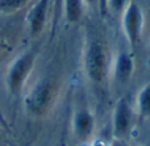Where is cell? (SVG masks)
<instances>
[{
    "label": "cell",
    "mask_w": 150,
    "mask_h": 146,
    "mask_svg": "<svg viewBox=\"0 0 150 146\" xmlns=\"http://www.w3.org/2000/svg\"><path fill=\"white\" fill-rule=\"evenodd\" d=\"M32 0H0V13L3 15H13L18 11L24 9Z\"/></svg>",
    "instance_id": "11"
},
{
    "label": "cell",
    "mask_w": 150,
    "mask_h": 146,
    "mask_svg": "<svg viewBox=\"0 0 150 146\" xmlns=\"http://www.w3.org/2000/svg\"><path fill=\"white\" fill-rule=\"evenodd\" d=\"M136 107L140 116L150 117V83L145 84L138 91L137 97H136Z\"/></svg>",
    "instance_id": "10"
},
{
    "label": "cell",
    "mask_w": 150,
    "mask_h": 146,
    "mask_svg": "<svg viewBox=\"0 0 150 146\" xmlns=\"http://www.w3.org/2000/svg\"><path fill=\"white\" fill-rule=\"evenodd\" d=\"M134 71V61L129 53H120L116 55L111 65V73L120 83H125L130 79Z\"/></svg>",
    "instance_id": "8"
},
{
    "label": "cell",
    "mask_w": 150,
    "mask_h": 146,
    "mask_svg": "<svg viewBox=\"0 0 150 146\" xmlns=\"http://www.w3.org/2000/svg\"><path fill=\"white\" fill-rule=\"evenodd\" d=\"M132 109L127 99H120L117 102L112 117V133L115 138L122 140L132 129Z\"/></svg>",
    "instance_id": "6"
},
{
    "label": "cell",
    "mask_w": 150,
    "mask_h": 146,
    "mask_svg": "<svg viewBox=\"0 0 150 146\" xmlns=\"http://www.w3.org/2000/svg\"><path fill=\"white\" fill-rule=\"evenodd\" d=\"M86 4V7H96V5H99V0H83Z\"/></svg>",
    "instance_id": "13"
},
{
    "label": "cell",
    "mask_w": 150,
    "mask_h": 146,
    "mask_svg": "<svg viewBox=\"0 0 150 146\" xmlns=\"http://www.w3.org/2000/svg\"><path fill=\"white\" fill-rule=\"evenodd\" d=\"M95 116L88 108H79L74 112L71 128L73 133L80 142H87L95 132Z\"/></svg>",
    "instance_id": "7"
},
{
    "label": "cell",
    "mask_w": 150,
    "mask_h": 146,
    "mask_svg": "<svg viewBox=\"0 0 150 146\" xmlns=\"http://www.w3.org/2000/svg\"><path fill=\"white\" fill-rule=\"evenodd\" d=\"M84 1L83 0H62L61 1V8L63 12L66 23L74 25L82 20L84 15Z\"/></svg>",
    "instance_id": "9"
},
{
    "label": "cell",
    "mask_w": 150,
    "mask_h": 146,
    "mask_svg": "<svg viewBox=\"0 0 150 146\" xmlns=\"http://www.w3.org/2000/svg\"><path fill=\"white\" fill-rule=\"evenodd\" d=\"M99 5L101 7V9H105V7L108 5V0H99Z\"/></svg>",
    "instance_id": "14"
},
{
    "label": "cell",
    "mask_w": 150,
    "mask_h": 146,
    "mask_svg": "<svg viewBox=\"0 0 150 146\" xmlns=\"http://www.w3.org/2000/svg\"><path fill=\"white\" fill-rule=\"evenodd\" d=\"M83 71L93 84H103L111 74L107 49L100 41H90L83 54Z\"/></svg>",
    "instance_id": "3"
},
{
    "label": "cell",
    "mask_w": 150,
    "mask_h": 146,
    "mask_svg": "<svg viewBox=\"0 0 150 146\" xmlns=\"http://www.w3.org/2000/svg\"><path fill=\"white\" fill-rule=\"evenodd\" d=\"M57 146H67V145H66V142H65V141H61V142H59V144H58Z\"/></svg>",
    "instance_id": "15"
},
{
    "label": "cell",
    "mask_w": 150,
    "mask_h": 146,
    "mask_svg": "<svg viewBox=\"0 0 150 146\" xmlns=\"http://www.w3.org/2000/svg\"><path fill=\"white\" fill-rule=\"evenodd\" d=\"M57 97V83L50 78H41L24 95V109L30 117L44 118L53 111Z\"/></svg>",
    "instance_id": "1"
},
{
    "label": "cell",
    "mask_w": 150,
    "mask_h": 146,
    "mask_svg": "<svg viewBox=\"0 0 150 146\" xmlns=\"http://www.w3.org/2000/svg\"><path fill=\"white\" fill-rule=\"evenodd\" d=\"M144 12L136 1H129L122 9L121 26L127 41L130 46H136L140 42L144 30Z\"/></svg>",
    "instance_id": "4"
},
{
    "label": "cell",
    "mask_w": 150,
    "mask_h": 146,
    "mask_svg": "<svg viewBox=\"0 0 150 146\" xmlns=\"http://www.w3.org/2000/svg\"><path fill=\"white\" fill-rule=\"evenodd\" d=\"M37 62V51L34 49L26 50L17 55L7 68L4 76V84L8 95L15 99L20 97L25 90L28 80L34 70Z\"/></svg>",
    "instance_id": "2"
},
{
    "label": "cell",
    "mask_w": 150,
    "mask_h": 146,
    "mask_svg": "<svg viewBox=\"0 0 150 146\" xmlns=\"http://www.w3.org/2000/svg\"><path fill=\"white\" fill-rule=\"evenodd\" d=\"M50 11V0H34L26 13V28L29 36L36 38L41 36L47 24Z\"/></svg>",
    "instance_id": "5"
},
{
    "label": "cell",
    "mask_w": 150,
    "mask_h": 146,
    "mask_svg": "<svg viewBox=\"0 0 150 146\" xmlns=\"http://www.w3.org/2000/svg\"><path fill=\"white\" fill-rule=\"evenodd\" d=\"M109 146H127V144H125L122 140H119V138H113V141L111 142V145Z\"/></svg>",
    "instance_id": "12"
}]
</instances>
